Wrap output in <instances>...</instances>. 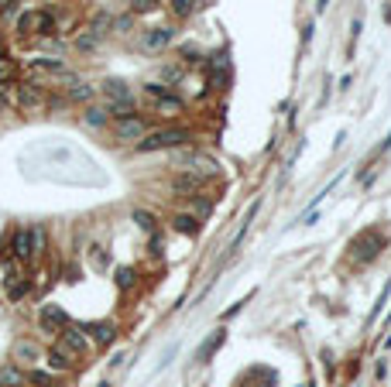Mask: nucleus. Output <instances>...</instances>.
I'll use <instances>...</instances> for the list:
<instances>
[{"label": "nucleus", "mask_w": 391, "mask_h": 387, "mask_svg": "<svg viewBox=\"0 0 391 387\" xmlns=\"http://www.w3.org/2000/svg\"><path fill=\"white\" fill-rule=\"evenodd\" d=\"M144 96L154 103V114H158V117H178V114L185 110V103H182L175 93H168L161 83H148V86H144Z\"/></svg>", "instance_id": "nucleus-4"}, {"label": "nucleus", "mask_w": 391, "mask_h": 387, "mask_svg": "<svg viewBox=\"0 0 391 387\" xmlns=\"http://www.w3.org/2000/svg\"><path fill=\"white\" fill-rule=\"evenodd\" d=\"M189 141V131L185 127H151L137 144H134V151H141V155H151V151H168V148H182Z\"/></svg>", "instance_id": "nucleus-2"}, {"label": "nucleus", "mask_w": 391, "mask_h": 387, "mask_svg": "<svg viewBox=\"0 0 391 387\" xmlns=\"http://www.w3.org/2000/svg\"><path fill=\"white\" fill-rule=\"evenodd\" d=\"M25 69H28L31 76H49V79H59L62 86H69V83L76 79V72H72L62 59H52V55H31V59L25 62Z\"/></svg>", "instance_id": "nucleus-3"}, {"label": "nucleus", "mask_w": 391, "mask_h": 387, "mask_svg": "<svg viewBox=\"0 0 391 387\" xmlns=\"http://www.w3.org/2000/svg\"><path fill=\"white\" fill-rule=\"evenodd\" d=\"M25 377H28V384H35V387H55V380H52L49 373H42V370H28Z\"/></svg>", "instance_id": "nucleus-25"}, {"label": "nucleus", "mask_w": 391, "mask_h": 387, "mask_svg": "<svg viewBox=\"0 0 391 387\" xmlns=\"http://www.w3.org/2000/svg\"><path fill=\"white\" fill-rule=\"evenodd\" d=\"M18 8V0H0V14H14Z\"/></svg>", "instance_id": "nucleus-30"}, {"label": "nucleus", "mask_w": 391, "mask_h": 387, "mask_svg": "<svg viewBox=\"0 0 391 387\" xmlns=\"http://www.w3.org/2000/svg\"><path fill=\"white\" fill-rule=\"evenodd\" d=\"M220 343H224V332H217V336H213V343H203V346H200V360H210V356L217 353V346H220Z\"/></svg>", "instance_id": "nucleus-26"}, {"label": "nucleus", "mask_w": 391, "mask_h": 387, "mask_svg": "<svg viewBox=\"0 0 391 387\" xmlns=\"http://www.w3.org/2000/svg\"><path fill=\"white\" fill-rule=\"evenodd\" d=\"M25 373L18 370V366H4V370H0V384H4V387H25Z\"/></svg>", "instance_id": "nucleus-19"}, {"label": "nucleus", "mask_w": 391, "mask_h": 387, "mask_svg": "<svg viewBox=\"0 0 391 387\" xmlns=\"http://www.w3.org/2000/svg\"><path fill=\"white\" fill-rule=\"evenodd\" d=\"M72 360H76V353H69L62 343H55V346L49 349V363H52V370H72Z\"/></svg>", "instance_id": "nucleus-16"}, {"label": "nucleus", "mask_w": 391, "mask_h": 387, "mask_svg": "<svg viewBox=\"0 0 391 387\" xmlns=\"http://www.w3.org/2000/svg\"><path fill=\"white\" fill-rule=\"evenodd\" d=\"M11 250H14V257H18V261H35V247H31V226H21V230H14V237H11Z\"/></svg>", "instance_id": "nucleus-9"}, {"label": "nucleus", "mask_w": 391, "mask_h": 387, "mask_svg": "<svg viewBox=\"0 0 391 387\" xmlns=\"http://www.w3.org/2000/svg\"><path fill=\"white\" fill-rule=\"evenodd\" d=\"M52 31H55V21H52V14H49V11L35 8V11L18 14V35L31 38V35H52Z\"/></svg>", "instance_id": "nucleus-5"}, {"label": "nucleus", "mask_w": 391, "mask_h": 387, "mask_svg": "<svg viewBox=\"0 0 391 387\" xmlns=\"http://www.w3.org/2000/svg\"><path fill=\"white\" fill-rule=\"evenodd\" d=\"M66 96H69L72 103H90V100L96 96V86H90V83H83V79H72V83L66 86Z\"/></svg>", "instance_id": "nucleus-14"}, {"label": "nucleus", "mask_w": 391, "mask_h": 387, "mask_svg": "<svg viewBox=\"0 0 391 387\" xmlns=\"http://www.w3.org/2000/svg\"><path fill=\"white\" fill-rule=\"evenodd\" d=\"M134 278H137V274H134V267H120V271H117V284H120V288H131V284H134Z\"/></svg>", "instance_id": "nucleus-27"}, {"label": "nucleus", "mask_w": 391, "mask_h": 387, "mask_svg": "<svg viewBox=\"0 0 391 387\" xmlns=\"http://www.w3.org/2000/svg\"><path fill=\"white\" fill-rule=\"evenodd\" d=\"M131 18H134V14H131ZM131 18H117V21H113V31H117V35H127V31H131Z\"/></svg>", "instance_id": "nucleus-29"}, {"label": "nucleus", "mask_w": 391, "mask_h": 387, "mask_svg": "<svg viewBox=\"0 0 391 387\" xmlns=\"http://www.w3.org/2000/svg\"><path fill=\"white\" fill-rule=\"evenodd\" d=\"M83 124H86V127H96V131H100V127H107V124H110L107 107H103V103H100V107H96V103H90V107L83 110Z\"/></svg>", "instance_id": "nucleus-15"}, {"label": "nucleus", "mask_w": 391, "mask_h": 387, "mask_svg": "<svg viewBox=\"0 0 391 387\" xmlns=\"http://www.w3.org/2000/svg\"><path fill=\"white\" fill-rule=\"evenodd\" d=\"M62 346H66L69 353L83 356V353L90 349V339H86V336H83V332H79L76 325H66V329H62Z\"/></svg>", "instance_id": "nucleus-11"}, {"label": "nucleus", "mask_w": 391, "mask_h": 387, "mask_svg": "<svg viewBox=\"0 0 391 387\" xmlns=\"http://www.w3.org/2000/svg\"><path fill=\"white\" fill-rule=\"evenodd\" d=\"M172 223H175V230H178V233H185V237H196V233H200V219L189 216V213H178Z\"/></svg>", "instance_id": "nucleus-17"}, {"label": "nucleus", "mask_w": 391, "mask_h": 387, "mask_svg": "<svg viewBox=\"0 0 391 387\" xmlns=\"http://www.w3.org/2000/svg\"><path fill=\"white\" fill-rule=\"evenodd\" d=\"M196 8H200V0H172V14L175 18H189Z\"/></svg>", "instance_id": "nucleus-20"}, {"label": "nucleus", "mask_w": 391, "mask_h": 387, "mask_svg": "<svg viewBox=\"0 0 391 387\" xmlns=\"http://www.w3.org/2000/svg\"><path fill=\"white\" fill-rule=\"evenodd\" d=\"M25 295H28V284H25V281H21V274L14 271V281L8 284V298H11V302H21Z\"/></svg>", "instance_id": "nucleus-21"}, {"label": "nucleus", "mask_w": 391, "mask_h": 387, "mask_svg": "<svg viewBox=\"0 0 391 387\" xmlns=\"http://www.w3.org/2000/svg\"><path fill=\"white\" fill-rule=\"evenodd\" d=\"M86 332H90V343H96V346H110V343L117 339V325H113V322H96V325H90Z\"/></svg>", "instance_id": "nucleus-13"}, {"label": "nucleus", "mask_w": 391, "mask_h": 387, "mask_svg": "<svg viewBox=\"0 0 391 387\" xmlns=\"http://www.w3.org/2000/svg\"><path fill=\"white\" fill-rule=\"evenodd\" d=\"M96 45H100V35H96V31H83V35L76 38V49H79V52H93Z\"/></svg>", "instance_id": "nucleus-22"}, {"label": "nucleus", "mask_w": 391, "mask_h": 387, "mask_svg": "<svg viewBox=\"0 0 391 387\" xmlns=\"http://www.w3.org/2000/svg\"><path fill=\"white\" fill-rule=\"evenodd\" d=\"M0 387H4V384H0Z\"/></svg>", "instance_id": "nucleus-31"}, {"label": "nucleus", "mask_w": 391, "mask_h": 387, "mask_svg": "<svg viewBox=\"0 0 391 387\" xmlns=\"http://www.w3.org/2000/svg\"><path fill=\"white\" fill-rule=\"evenodd\" d=\"M134 223H137V226H141L144 233H154V230H158L154 216H151V213H144V209H137V213H134Z\"/></svg>", "instance_id": "nucleus-23"}, {"label": "nucleus", "mask_w": 391, "mask_h": 387, "mask_svg": "<svg viewBox=\"0 0 391 387\" xmlns=\"http://www.w3.org/2000/svg\"><path fill=\"white\" fill-rule=\"evenodd\" d=\"M38 325H42V332H62L69 325V315L59 305H42L38 308Z\"/></svg>", "instance_id": "nucleus-8"}, {"label": "nucleus", "mask_w": 391, "mask_h": 387, "mask_svg": "<svg viewBox=\"0 0 391 387\" xmlns=\"http://www.w3.org/2000/svg\"><path fill=\"white\" fill-rule=\"evenodd\" d=\"M172 38H175L172 28H154V31H144V35H141V45H144L148 52H161V49L172 45Z\"/></svg>", "instance_id": "nucleus-10"}, {"label": "nucleus", "mask_w": 391, "mask_h": 387, "mask_svg": "<svg viewBox=\"0 0 391 387\" xmlns=\"http://www.w3.org/2000/svg\"><path fill=\"white\" fill-rule=\"evenodd\" d=\"M14 100H18V107H21L25 114H35V110L45 107V90H42L38 83H18V86H14Z\"/></svg>", "instance_id": "nucleus-7"}, {"label": "nucleus", "mask_w": 391, "mask_h": 387, "mask_svg": "<svg viewBox=\"0 0 391 387\" xmlns=\"http://www.w3.org/2000/svg\"><path fill=\"white\" fill-rule=\"evenodd\" d=\"M210 83L220 86V90H227V83H230V59L227 55H217L210 62Z\"/></svg>", "instance_id": "nucleus-12"}, {"label": "nucleus", "mask_w": 391, "mask_h": 387, "mask_svg": "<svg viewBox=\"0 0 391 387\" xmlns=\"http://www.w3.org/2000/svg\"><path fill=\"white\" fill-rule=\"evenodd\" d=\"M148 131H151V127H148V120H144L141 114H134V117H120V120L113 124V141H117V144H137Z\"/></svg>", "instance_id": "nucleus-6"}, {"label": "nucleus", "mask_w": 391, "mask_h": 387, "mask_svg": "<svg viewBox=\"0 0 391 387\" xmlns=\"http://www.w3.org/2000/svg\"><path fill=\"white\" fill-rule=\"evenodd\" d=\"M100 93H103V107H107V114L110 117H134L137 110H134V93H131V86L127 83H120V79H107L103 86H100Z\"/></svg>", "instance_id": "nucleus-1"}, {"label": "nucleus", "mask_w": 391, "mask_h": 387, "mask_svg": "<svg viewBox=\"0 0 391 387\" xmlns=\"http://www.w3.org/2000/svg\"><path fill=\"white\" fill-rule=\"evenodd\" d=\"M14 356H18L21 363H35V360H42V353H38L35 343H14Z\"/></svg>", "instance_id": "nucleus-18"}, {"label": "nucleus", "mask_w": 391, "mask_h": 387, "mask_svg": "<svg viewBox=\"0 0 391 387\" xmlns=\"http://www.w3.org/2000/svg\"><path fill=\"white\" fill-rule=\"evenodd\" d=\"M158 8V0H131V14L141 18V14H151Z\"/></svg>", "instance_id": "nucleus-24"}, {"label": "nucleus", "mask_w": 391, "mask_h": 387, "mask_svg": "<svg viewBox=\"0 0 391 387\" xmlns=\"http://www.w3.org/2000/svg\"><path fill=\"white\" fill-rule=\"evenodd\" d=\"M31 247H35V254H42V250H45V230L31 226Z\"/></svg>", "instance_id": "nucleus-28"}]
</instances>
